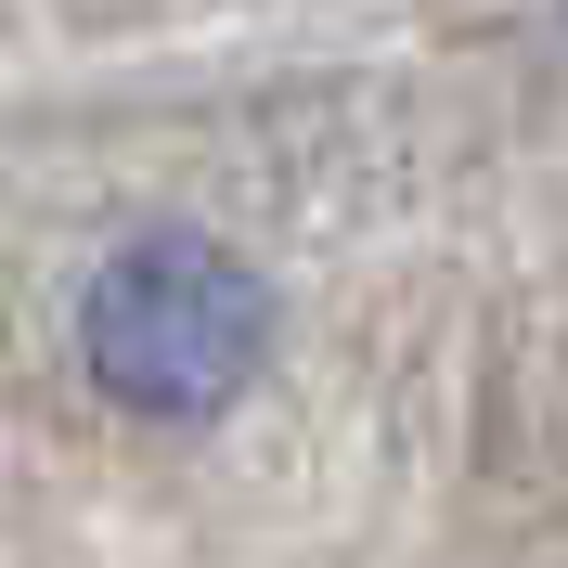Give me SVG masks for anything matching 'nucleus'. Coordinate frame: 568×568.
Returning <instances> with one entry per match:
<instances>
[{"label": "nucleus", "instance_id": "f257e3e1", "mask_svg": "<svg viewBox=\"0 0 568 568\" xmlns=\"http://www.w3.org/2000/svg\"><path fill=\"white\" fill-rule=\"evenodd\" d=\"M258 336H272V297L207 233H142L91 284V375L116 400H142V414H207V400H233L258 375Z\"/></svg>", "mask_w": 568, "mask_h": 568}]
</instances>
